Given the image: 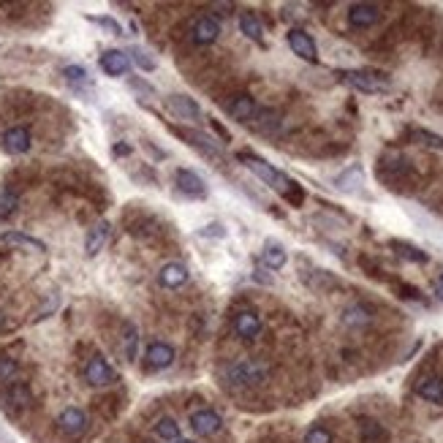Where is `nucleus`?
Returning <instances> with one entry per match:
<instances>
[{
	"mask_svg": "<svg viewBox=\"0 0 443 443\" xmlns=\"http://www.w3.org/2000/svg\"><path fill=\"white\" fill-rule=\"evenodd\" d=\"M210 125H212V128L218 131V136H221L223 141H231V136H229V131H226V128H223V125H221L218 120H210Z\"/></svg>",
	"mask_w": 443,
	"mask_h": 443,
	"instance_id": "a19ab883",
	"label": "nucleus"
},
{
	"mask_svg": "<svg viewBox=\"0 0 443 443\" xmlns=\"http://www.w3.org/2000/svg\"><path fill=\"white\" fill-rule=\"evenodd\" d=\"M14 207H17V196H14V193H6V196L0 199V218H8V215L14 212Z\"/></svg>",
	"mask_w": 443,
	"mask_h": 443,
	"instance_id": "58836bf2",
	"label": "nucleus"
},
{
	"mask_svg": "<svg viewBox=\"0 0 443 443\" xmlns=\"http://www.w3.org/2000/svg\"><path fill=\"white\" fill-rule=\"evenodd\" d=\"M370 321H373V313H370V307L362 302L348 304V307L342 310V323H345L348 329H362V326H367Z\"/></svg>",
	"mask_w": 443,
	"mask_h": 443,
	"instance_id": "aec40b11",
	"label": "nucleus"
},
{
	"mask_svg": "<svg viewBox=\"0 0 443 443\" xmlns=\"http://www.w3.org/2000/svg\"><path fill=\"white\" fill-rule=\"evenodd\" d=\"M128 153H131L128 144H115V155H117V158H120V155H128Z\"/></svg>",
	"mask_w": 443,
	"mask_h": 443,
	"instance_id": "37998d69",
	"label": "nucleus"
},
{
	"mask_svg": "<svg viewBox=\"0 0 443 443\" xmlns=\"http://www.w3.org/2000/svg\"><path fill=\"white\" fill-rule=\"evenodd\" d=\"M283 199L288 204H294V207H300V204L304 202V191H302V185H297V182L291 180L288 182V188L283 191Z\"/></svg>",
	"mask_w": 443,
	"mask_h": 443,
	"instance_id": "72a5a7b5",
	"label": "nucleus"
},
{
	"mask_svg": "<svg viewBox=\"0 0 443 443\" xmlns=\"http://www.w3.org/2000/svg\"><path fill=\"white\" fill-rule=\"evenodd\" d=\"M166 109H169L174 117H180V120H199V117H202L199 103L193 101V98H188V96H180V93L166 96Z\"/></svg>",
	"mask_w": 443,
	"mask_h": 443,
	"instance_id": "9d476101",
	"label": "nucleus"
},
{
	"mask_svg": "<svg viewBox=\"0 0 443 443\" xmlns=\"http://www.w3.org/2000/svg\"><path fill=\"white\" fill-rule=\"evenodd\" d=\"M226 109H229V115L234 117V120H240V122H248L253 115H256V101L248 96V93H240V96H234L231 101L226 103Z\"/></svg>",
	"mask_w": 443,
	"mask_h": 443,
	"instance_id": "6ab92c4d",
	"label": "nucleus"
},
{
	"mask_svg": "<svg viewBox=\"0 0 443 443\" xmlns=\"http://www.w3.org/2000/svg\"><path fill=\"white\" fill-rule=\"evenodd\" d=\"M237 158H240V161H245V166H248V169H250L256 177H262V180L267 182V185H272L275 191H281V193H283V191L288 188V182H291V180H288L283 172H278L275 166H269V163L264 161V158L253 155V153H240Z\"/></svg>",
	"mask_w": 443,
	"mask_h": 443,
	"instance_id": "7ed1b4c3",
	"label": "nucleus"
},
{
	"mask_svg": "<svg viewBox=\"0 0 443 443\" xmlns=\"http://www.w3.org/2000/svg\"><path fill=\"white\" fill-rule=\"evenodd\" d=\"M394 288L400 291V297H403V300H422V294H419V288H416V285H408V283H394Z\"/></svg>",
	"mask_w": 443,
	"mask_h": 443,
	"instance_id": "4c0bfd02",
	"label": "nucleus"
},
{
	"mask_svg": "<svg viewBox=\"0 0 443 443\" xmlns=\"http://www.w3.org/2000/svg\"><path fill=\"white\" fill-rule=\"evenodd\" d=\"M218 36H221V22L215 20V17H210V14L199 17V20L193 22V27H191V39L196 41V44H202V46L215 44Z\"/></svg>",
	"mask_w": 443,
	"mask_h": 443,
	"instance_id": "1a4fd4ad",
	"label": "nucleus"
},
{
	"mask_svg": "<svg viewBox=\"0 0 443 443\" xmlns=\"http://www.w3.org/2000/svg\"><path fill=\"white\" fill-rule=\"evenodd\" d=\"M63 77L68 82H84L87 79V71H84L82 65H65V68H63Z\"/></svg>",
	"mask_w": 443,
	"mask_h": 443,
	"instance_id": "e433bc0d",
	"label": "nucleus"
},
{
	"mask_svg": "<svg viewBox=\"0 0 443 443\" xmlns=\"http://www.w3.org/2000/svg\"><path fill=\"white\" fill-rule=\"evenodd\" d=\"M131 84H134V87H139V90H144V93H150V96H153V93H155V90H153V87H150V84H147V82L131 79Z\"/></svg>",
	"mask_w": 443,
	"mask_h": 443,
	"instance_id": "79ce46f5",
	"label": "nucleus"
},
{
	"mask_svg": "<svg viewBox=\"0 0 443 443\" xmlns=\"http://www.w3.org/2000/svg\"><path fill=\"white\" fill-rule=\"evenodd\" d=\"M155 435H158V441L163 443L180 441V424L174 422V419H169V416H163V419H158V424H155Z\"/></svg>",
	"mask_w": 443,
	"mask_h": 443,
	"instance_id": "cd10ccee",
	"label": "nucleus"
},
{
	"mask_svg": "<svg viewBox=\"0 0 443 443\" xmlns=\"http://www.w3.org/2000/svg\"><path fill=\"white\" fill-rule=\"evenodd\" d=\"M191 427H193V432L196 435H202V438H212V435H218L221 432V416L215 413V411H210V408H204V411H196V413H191Z\"/></svg>",
	"mask_w": 443,
	"mask_h": 443,
	"instance_id": "6e6552de",
	"label": "nucleus"
},
{
	"mask_svg": "<svg viewBox=\"0 0 443 443\" xmlns=\"http://www.w3.org/2000/svg\"><path fill=\"white\" fill-rule=\"evenodd\" d=\"M58 427H60V432L65 438H71V441H77L82 438L84 432H87V416H84V411L82 408H65L60 416H58Z\"/></svg>",
	"mask_w": 443,
	"mask_h": 443,
	"instance_id": "423d86ee",
	"label": "nucleus"
},
{
	"mask_svg": "<svg viewBox=\"0 0 443 443\" xmlns=\"http://www.w3.org/2000/svg\"><path fill=\"white\" fill-rule=\"evenodd\" d=\"M288 46H291V52L297 55V58H302L307 63H319V49H316V41L310 39V33H304V30H291L288 33Z\"/></svg>",
	"mask_w": 443,
	"mask_h": 443,
	"instance_id": "9b49d317",
	"label": "nucleus"
},
{
	"mask_svg": "<svg viewBox=\"0 0 443 443\" xmlns=\"http://www.w3.org/2000/svg\"><path fill=\"white\" fill-rule=\"evenodd\" d=\"M84 378H87L90 386H109V383L117 381V373H115V367L106 362L101 354H96L84 364Z\"/></svg>",
	"mask_w": 443,
	"mask_h": 443,
	"instance_id": "39448f33",
	"label": "nucleus"
},
{
	"mask_svg": "<svg viewBox=\"0 0 443 443\" xmlns=\"http://www.w3.org/2000/svg\"><path fill=\"white\" fill-rule=\"evenodd\" d=\"M131 55H134V63H136L139 68H144V71H155V60H153V58H150L147 52H141V49H134Z\"/></svg>",
	"mask_w": 443,
	"mask_h": 443,
	"instance_id": "c9c22d12",
	"label": "nucleus"
},
{
	"mask_svg": "<svg viewBox=\"0 0 443 443\" xmlns=\"http://www.w3.org/2000/svg\"><path fill=\"white\" fill-rule=\"evenodd\" d=\"M188 281H191V272L180 262H166L161 267V272H158V283H161L163 288H172V291L182 288Z\"/></svg>",
	"mask_w": 443,
	"mask_h": 443,
	"instance_id": "ddd939ff",
	"label": "nucleus"
},
{
	"mask_svg": "<svg viewBox=\"0 0 443 443\" xmlns=\"http://www.w3.org/2000/svg\"><path fill=\"white\" fill-rule=\"evenodd\" d=\"M131 234L144 242H155L163 234V229L153 218H141L139 223H131Z\"/></svg>",
	"mask_w": 443,
	"mask_h": 443,
	"instance_id": "a878e982",
	"label": "nucleus"
},
{
	"mask_svg": "<svg viewBox=\"0 0 443 443\" xmlns=\"http://www.w3.org/2000/svg\"><path fill=\"white\" fill-rule=\"evenodd\" d=\"M416 394L432 405H443V378L441 375H424L416 383Z\"/></svg>",
	"mask_w": 443,
	"mask_h": 443,
	"instance_id": "a211bd4d",
	"label": "nucleus"
},
{
	"mask_svg": "<svg viewBox=\"0 0 443 443\" xmlns=\"http://www.w3.org/2000/svg\"><path fill=\"white\" fill-rule=\"evenodd\" d=\"M30 141H33L30 139V131L17 125V128H8V131L3 134L0 144H3V150H6L8 155H22V153L30 150Z\"/></svg>",
	"mask_w": 443,
	"mask_h": 443,
	"instance_id": "dca6fc26",
	"label": "nucleus"
},
{
	"mask_svg": "<svg viewBox=\"0 0 443 443\" xmlns=\"http://www.w3.org/2000/svg\"><path fill=\"white\" fill-rule=\"evenodd\" d=\"M307 283L313 285V288H319V291H329V288H340V283L335 281L329 272H323V269H313V278H307Z\"/></svg>",
	"mask_w": 443,
	"mask_h": 443,
	"instance_id": "7c9ffc66",
	"label": "nucleus"
},
{
	"mask_svg": "<svg viewBox=\"0 0 443 443\" xmlns=\"http://www.w3.org/2000/svg\"><path fill=\"white\" fill-rule=\"evenodd\" d=\"M411 139L422 141V144H427V147H438V150H443V136L432 134V131H424V128H413V131H411Z\"/></svg>",
	"mask_w": 443,
	"mask_h": 443,
	"instance_id": "2f4dec72",
	"label": "nucleus"
},
{
	"mask_svg": "<svg viewBox=\"0 0 443 443\" xmlns=\"http://www.w3.org/2000/svg\"><path fill=\"white\" fill-rule=\"evenodd\" d=\"M435 297H438V300L443 302V283H438V285H435Z\"/></svg>",
	"mask_w": 443,
	"mask_h": 443,
	"instance_id": "c03bdc74",
	"label": "nucleus"
},
{
	"mask_svg": "<svg viewBox=\"0 0 443 443\" xmlns=\"http://www.w3.org/2000/svg\"><path fill=\"white\" fill-rule=\"evenodd\" d=\"M378 22H381V6H375V3H354L348 8V25L357 30H367Z\"/></svg>",
	"mask_w": 443,
	"mask_h": 443,
	"instance_id": "0eeeda50",
	"label": "nucleus"
},
{
	"mask_svg": "<svg viewBox=\"0 0 443 443\" xmlns=\"http://www.w3.org/2000/svg\"><path fill=\"white\" fill-rule=\"evenodd\" d=\"M172 362H174V348H172L169 342L155 340L147 345V367L163 370V367H169Z\"/></svg>",
	"mask_w": 443,
	"mask_h": 443,
	"instance_id": "f3484780",
	"label": "nucleus"
},
{
	"mask_svg": "<svg viewBox=\"0 0 443 443\" xmlns=\"http://www.w3.org/2000/svg\"><path fill=\"white\" fill-rule=\"evenodd\" d=\"M174 180H177V188L185 196H191V199H204L207 196V185L193 169H177Z\"/></svg>",
	"mask_w": 443,
	"mask_h": 443,
	"instance_id": "2eb2a0df",
	"label": "nucleus"
},
{
	"mask_svg": "<svg viewBox=\"0 0 443 443\" xmlns=\"http://www.w3.org/2000/svg\"><path fill=\"white\" fill-rule=\"evenodd\" d=\"M174 443H193V441H182V438H180V441H174Z\"/></svg>",
	"mask_w": 443,
	"mask_h": 443,
	"instance_id": "49530a36",
	"label": "nucleus"
},
{
	"mask_svg": "<svg viewBox=\"0 0 443 443\" xmlns=\"http://www.w3.org/2000/svg\"><path fill=\"white\" fill-rule=\"evenodd\" d=\"M14 373H17V362H14L11 357L0 354V381H11Z\"/></svg>",
	"mask_w": 443,
	"mask_h": 443,
	"instance_id": "f704fd0d",
	"label": "nucleus"
},
{
	"mask_svg": "<svg viewBox=\"0 0 443 443\" xmlns=\"http://www.w3.org/2000/svg\"><path fill=\"white\" fill-rule=\"evenodd\" d=\"M234 332L242 340H256L262 332V316L256 310H240L234 316Z\"/></svg>",
	"mask_w": 443,
	"mask_h": 443,
	"instance_id": "4468645a",
	"label": "nucleus"
},
{
	"mask_svg": "<svg viewBox=\"0 0 443 443\" xmlns=\"http://www.w3.org/2000/svg\"><path fill=\"white\" fill-rule=\"evenodd\" d=\"M262 262H264V267H269V269H283L285 262H288L285 248H283L281 242H267L262 250Z\"/></svg>",
	"mask_w": 443,
	"mask_h": 443,
	"instance_id": "b1692460",
	"label": "nucleus"
},
{
	"mask_svg": "<svg viewBox=\"0 0 443 443\" xmlns=\"http://www.w3.org/2000/svg\"><path fill=\"white\" fill-rule=\"evenodd\" d=\"M6 326H8V321H6V313H3V310H0V332H3V329H6Z\"/></svg>",
	"mask_w": 443,
	"mask_h": 443,
	"instance_id": "a18cd8bd",
	"label": "nucleus"
},
{
	"mask_svg": "<svg viewBox=\"0 0 443 443\" xmlns=\"http://www.w3.org/2000/svg\"><path fill=\"white\" fill-rule=\"evenodd\" d=\"M438 283H443V275H441V281H438Z\"/></svg>",
	"mask_w": 443,
	"mask_h": 443,
	"instance_id": "de8ad7c7",
	"label": "nucleus"
},
{
	"mask_svg": "<svg viewBox=\"0 0 443 443\" xmlns=\"http://www.w3.org/2000/svg\"><path fill=\"white\" fill-rule=\"evenodd\" d=\"M378 180L386 188L394 191H408L413 185V163L400 153H386L378 161Z\"/></svg>",
	"mask_w": 443,
	"mask_h": 443,
	"instance_id": "f257e3e1",
	"label": "nucleus"
},
{
	"mask_svg": "<svg viewBox=\"0 0 443 443\" xmlns=\"http://www.w3.org/2000/svg\"><path fill=\"white\" fill-rule=\"evenodd\" d=\"M240 30L248 36V39L259 41L262 44L264 41V27L262 22H259V17L256 14H250V11H245V14H240Z\"/></svg>",
	"mask_w": 443,
	"mask_h": 443,
	"instance_id": "bb28decb",
	"label": "nucleus"
},
{
	"mask_svg": "<svg viewBox=\"0 0 443 443\" xmlns=\"http://www.w3.org/2000/svg\"><path fill=\"white\" fill-rule=\"evenodd\" d=\"M304 443H332V432L326 427H321V424H313L304 432Z\"/></svg>",
	"mask_w": 443,
	"mask_h": 443,
	"instance_id": "473e14b6",
	"label": "nucleus"
},
{
	"mask_svg": "<svg viewBox=\"0 0 443 443\" xmlns=\"http://www.w3.org/2000/svg\"><path fill=\"white\" fill-rule=\"evenodd\" d=\"M245 125H250L253 131L269 134V131H275V128L281 125V115H278L275 109H256V115L245 122Z\"/></svg>",
	"mask_w": 443,
	"mask_h": 443,
	"instance_id": "412c9836",
	"label": "nucleus"
},
{
	"mask_svg": "<svg viewBox=\"0 0 443 443\" xmlns=\"http://www.w3.org/2000/svg\"><path fill=\"white\" fill-rule=\"evenodd\" d=\"M338 77L359 93H386L389 90V82L370 74V71H338Z\"/></svg>",
	"mask_w": 443,
	"mask_h": 443,
	"instance_id": "20e7f679",
	"label": "nucleus"
},
{
	"mask_svg": "<svg viewBox=\"0 0 443 443\" xmlns=\"http://www.w3.org/2000/svg\"><path fill=\"white\" fill-rule=\"evenodd\" d=\"M269 364L264 359H237L226 367V381L234 389H248V386H262L269 381Z\"/></svg>",
	"mask_w": 443,
	"mask_h": 443,
	"instance_id": "f03ea898",
	"label": "nucleus"
},
{
	"mask_svg": "<svg viewBox=\"0 0 443 443\" xmlns=\"http://www.w3.org/2000/svg\"><path fill=\"white\" fill-rule=\"evenodd\" d=\"M98 63H101V71L109 77H125L131 71V55L122 49H106Z\"/></svg>",
	"mask_w": 443,
	"mask_h": 443,
	"instance_id": "f8f14e48",
	"label": "nucleus"
},
{
	"mask_svg": "<svg viewBox=\"0 0 443 443\" xmlns=\"http://www.w3.org/2000/svg\"><path fill=\"white\" fill-rule=\"evenodd\" d=\"M3 242H6V245H22V248H33V250H39V253H44V250H46V245H44L41 240H33V237L20 234V231H6V234H3Z\"/></svg>",
	"mask_w": 443,
	"mask_h": 443,
	"instance_id": "c756f323",
	"label": "nucleus"
},
{
	"mask_svg": "<svg viewBox=\"0 0 443 443\" xmlns=\"http://www.w3.org/2000/svg\"><path fill=\"white\" fill-rule=\"evenodd\" d=\"M359 438L364 443H381L386 438V432H383V427L378 422H373V419H359Z\"/></svg>",
	"mask_w": 443,
	"mask_h": 443,
	"instance_id": "c85d7f7f",
	"label": "nucleus"
},
{
	"mask_svg": "<svg viewBox=\"0 0 443 443\" xmlns=\"http://www.w3.org/2000/svg\"><path fill=\"white\" fill-rule=\"evenodd\" d=\"M120 342H122V354H125V359L134 362L136 354H139V329H136L131 321L122 323V340Z\"/></svg>",
	"mask_w": 443,
	"mask_h": 443,
	"instance_id": "393cba45",
	"label": "nucleus"
},
{
	"mask_svg": "<svg viewBox=\"0 0 443 443\" xmlns=\"http://www.w3.org/2000/svg\"><path fill=\"white\" fill-rule=\"evenodd\" d=\"M96 22H98L101 27H106L109 33H115V36H122V27H120V25H117L115 20H109V17H98Z\"/></svg>",
	"mask_w": 443,
	"mask_h": 443,
	"instance_id": "ea45409f",
	"label": "nucleus"
},
{
	"mask_svg": "<svg viewBox=\"0 0 443 443\" xmlns=\"http://www.w3.org/2000/svg\"><path fill=\"white\" fill-rule=\"evenodd\" d=\"M109 240V223L101 221L96 223L93 229H90V234H87V240H84V250H87V256H98L101 253V248L106 245Z\"/></svg>",
	"mask_w": 443,
	"mask_h": 443,
	"instance_id": "4be33fe9",
	"label": "nucleus"
},
{
	"mask_svg": "<svg viewBox=\"0 0 443 443\" xmlns=\"http://www.w3.org/2000/svg\"><path fill=\"white\" fill-rule=\"evenodd\" d=\"M389 248L405 259V262H413V264H427L430 262V256L424 253L422 248H416V245H411V242H403V240H389Z\"/></svg>",
	"mask_w": 443,
	"mask_h": 443,
	"instance_id": "5701e85b",
	"label": "nucleus"
}]
</instances>
